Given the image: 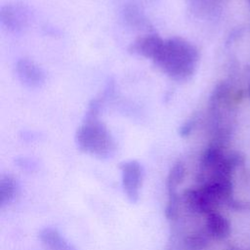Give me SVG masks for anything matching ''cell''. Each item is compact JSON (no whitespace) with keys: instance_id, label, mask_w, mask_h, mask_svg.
<instances>
[{"instance_id":"14","label":"cell","mask_w":250,"mask_h":250,"mask_svg":"<svg viewBox=\"0 0 250 250\" xmlns=\"http://www.w3.org/2000/svg\"><path fill=\"white\" fill-rule=\"evenodd\" d=\"M249 95H250V86H249Z\"/></svg>"},{"instance_id":"3","label":"cell","mask_w":250,"mask_h":250,"mask_svg":"<svg viewBox=\"0 0 250 250\" xmlns=\"http://www.w3.org/2000/svg\"><path fill=\"white\" fill-rule=\"evenodd\" d=\"M123 190L131 203H136L140 197V189L144 178V168L137 160H127L119 165Z\"/></svg>"},{"instance_id":"1","label":"cell","mask_w":250,"mask_h":250,"mask_svg":"<svg viewBox=\"0 0 250 250\" xmlns=\"http://www.w3.org/2000/svg\"><path fill=\"white\" fill-rule=\"evenodd\" d=\"M199 54L188 41L173 37L164 39L153 62L175 81L188 80L195 72Z\"/></svg>"},{"instance_id":"6","label":"cell","mask_w":250,"mask_h":250,"mask_svg":"<svg viewBox=\"0 0 250 250\" xmlns=\"http://www.w3.org/2000/svg\"><path fill=\"white\" fill-rule=\"evenodd\" d=\"M164 39L156 34H147L132 42L128 48V51L131 54L138 55L153 61Z\"/></svg>"},{"instance_id":"10","label":"cell","mask_w":250,"mask_h":250,"mask_svg":"<svg viewBox=\"0 0 250 250\" xmlns=\"http://www.w3.org/2000/svg\"><path fill=\"white\" fill-rule=\"evenodd\" d=\"M207 228L209 232L218 238L224 237L229 232V224L221 215L211 212L207 219Z\"/></svg>"},{"instance_id":"15","label":"cell","mask_w":250,"mask_h":250,"mask_svg":"<svg viewBox=\"0 0 250 250\" xmlns=\"http://www.w3.org/2000/svg\"><path fill=\"white\" fill-rule=\"evenodd\" d=\"M249 2H250V0H249Z\"/></svg>"},{"instance_id":"9","label":"cell","mask_w":250,"mask_h":250,"mask_svg":"<svg viewBox=\"0 0 250 250\" xmlns=\"http://www.w3.org/2000/svg\"><path fill=\"white\" fill-rule=\"evenodd\" d=\"M185 173H186V169L182 161L176 162L171 167L166 179V188H167L168 195L178 193L177 188L179 185L182 184L185 178Z\"/></svg>"},{"instance_id":"8","label":"cell","mask_w":250,"mask_h":250,"mask_svg":"<svg viewBox=\"0 0 250 250\" xmlns=\"http://www.w3.org/2000/svg\"><path fill=\"white\" fill-rule=\"evenodd\" d=\"M18 183L10 175H2L0 178V206L11 203L18 193Z\"/></svg>"},{"instance_id":"2","label":"cell","mask_w":250,"mask_h":250,"mask_svg":"<svg viewBox=\"0 0 250 250\" xmlns=\"http://www.w3.org/2000/svg\"><path fill=\"white\" fill-rule=\"evenodd\" d=\"M100 103L93 100L82 124L75 133L77 147L99 159H109L116 151V143L108 129L98 118Z\"/></svg>"},{"instance_id":"5","label":"cell","mask_w":250,"mask_h":250,"mask_svg":"<svg viewBox=\"0 0 250 250\" xmlns=\"http://www.w3.org/2000/svg\"><path fill=\"white\" fill-rule=\"evenodd\" d=\"M0 21L9 30L20 32L27 25L28 15L23 6L9 4L1 8Z\"/></svg>"},{"instance_id":"11","label":"cell","mask_w":250,"mask_h":250,"mask_svg":"<svg viewBox=\"0 0 250 250\" xmlns=\"http://www.w3.org/2000/svg\"><path fill=\"white\" fill-rule=\"evenodd\" d=\"M126 21L133 26H145L146 24V21L144 16L140 13L139 9L135 6L127 7L125 10Z\"/></svg>"},{"instance_id":"4","label":"cell","mask_w":250,"mask_h":250,"mask_svg":"<svg viewBox=\"0 0 250 250\" xmlns=\"http://www.w3.org/2000/svg\"><path fill=\"white\" fill-rule=\"evenodd\" d=\"M16 72L20 81L29 88H40L46 80L43 69L28 59H21L16 64Z\"/></svg>"},{"instance_id":"12","label":"cell","mask_w":250,"mask_h":250,"mask_svg":"<svg viewBox=\"0 0 250 250\" xmlns=\"http://www.w3.org/2000/svg\"><path fill=\"white\" fill-rule=\"evenodd\" d=\"M185 244L190 250H202L207 245V239L200 234H191L186 237Z\"/></svg>"},{"instance_id":"7","label":"cell","mask_w":250,"mask_h":250,"mask_svg":"<svg viewBox=\"0 0 250 250\" xmlns=\"http://www.w3.org/2000/svg\"><path fill=\"white\" fill-rule=\"evenodd\" d=\"M39 239L46 250H77L57 229L45 227L38 233Z\"/></svg>"},{"instance_id":"13","label":"cell","mask_w":250,"mask_h":250,"mask_svg":"<svg viewBox=\"0 0 250 250\" xmlns=\"http://www.w3.org/2000/svg\"><path fill=\"white\" fill-rule=\"evenodd\" d=\"M196 122H197V117L196 115L190 117L181 128H180V131H179V134L182 136V137H187L188 136L191 131L193 130L194 126L196 125Z\"/></svg>"}]
</instances>
